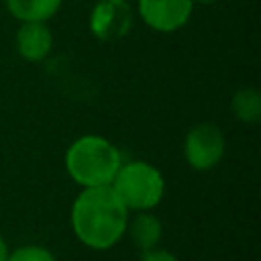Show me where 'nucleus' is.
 <instances>
[{"label":"nucleus","mask_w":261,"mask_h":261,"mask_svg":"<svg viewBox=\"0 0 261 261\" xmlns=\"http://www.w3.org/2000/svg\"><path fill=\"white\" fill-rule=\"evenodd\" d=\"M128 226V210L110 186L82 188L71 206V228L80 243L90 249H110Z\"/></svg>","instance_id":"1"},{"label":"nucleus","mask_w":261,"mask_h":261,"mask_svg":"<svg viewBox=\"0 0 261 261\" xmlns=\"http://www.w3.org/2000/svg\"><path fill=\"white\" fill-rule=\"evenodd\" d=\"M120 165L118 147L100 135H82L65 151V169L82 188L110 186Z\"/></svg>","instance_id":"2"},{"label":"nucleus","mask_w":261,"mask_h":261,"mask_svg":"<svg viewBox=\"0 0 261 261\" xmlns=\"http://www.w3.org/2000/svg\"><path fill=\"white\" fill-rule=\"evenodd\" d=\"M110 188L126 210H153L165 194V179L161 171L147 161H128L118 167Z\"/></svg>","instance_id":"3"},{"label":"nucleus","mask_w":261,"mask_h":261,"mask_svg":"<svg viewBox=\"0 0 261 261\" xmlns=\"http://www.w3.org/2000/svg\"><path fill=\"white\" fill-rule=\"evenodd\" d=\"M226 151L224 133L212 122L192 126L184 139V157L196 171H208L220 163Z\"/></svg>","instance_id":"4"},{"label":"nucleus","mask_w":261,"mask_h":261,"mask_svg":"<svg viewBox=\"0 0 261 261\" xmlns=\"http://www.w3.org/2000/svg\"><path fill=\"white\" fill-rule=\"evenodd\" d=\"M133 29V8L128 0H96L90 12V31L98 41H120Z\"/></svg>","instance_id":"5"},{"label":"nucleus","mask_w":261,"mask_h":261,"mask_svg":"<svg viewBox=\"0 0 261 261\" xmlns=\"http://www.w3.org/2000/svg\"><path fill=\"white\" fill-rule=\"evenodd\" d=\"M137 10L143 22L157 33H173L181 29L192 12V0H137Z\"/></svg>","instance_id":"6"},{"label":"nucleus","mask_w":261,"mask_h":261,"mask_svg":"<svg viewBox=\"0 0 261 261\" xmlns=\"http://www.w3.org/2000/svg\"><path fill=\"white\" fill-rule=\"evenodd\" d=\"M53 49V33L47 22H20L16 31V51L24 61L39 63Z\"/></svg>","instance_id":"7"},{"label":"nucleus","mask_w":261,"mask_h":261,"mask_svg":"<svg viewBox=\"0 0 261 261\" xmlns=\"http://www.w3.org/2000/svg\"><path fill=\"white\" fill-rule=\"evenodd\" d=\"M126 232H130V239L137 245V249L141 253H147L159 247L163 226H161V220L151 210H143L133 220H128Z\"/></svg>","instance_id":"8"},{"label":"nucleus","mask_w":261,"mask_h":261,"mask_svg":"<svg viewBox=\"0 0 261 261\" xmlns=\"http://www.w3.org/2000/svg\"><path fill=\"white\" fill-rule=\"evenodd\" d=\"M63 0H4L6 10L20 22H47L57 14Z\"/></svg>","instance_id":"9"},{"label":"nucleus","mask_w":261,"mask_h":261,"mask_svg":"<svg viewBox=\"0 0 261 261\" xmlns=\"http://www.w3.org/2000/svg\"><path fill=\"white\" fill-rule=\"evenodd\" d=\"M232 114L247 124H255L261 118V94L255 88H241L230 100Z\"/></svg>","instance_id":"10"},{"label":"nucleus","mask_w":261,"mask_h":261,"mask_svg":"<svg viewBox=\"0 0 261 261\" xmlns=\"http://www.w3.org/2000/svg\"><path fill=\"white\" fill-rule=\"evenodd\" d=\"M6 261H57L55 255L41 245H22L14 251H8Z\"/></svg>","instance_id":"11"},{"label":"nucleus","mask_w":261,"mask_h":261,"mask_svg":"<svg viewBox=\"0 0 261 261\" xmlns=\"http://www.w3.org/2000/svg\"><path fill=\"white\" fill-rule=\"evenodd\" d=\"M141 261H179L173 253H169V251H165V249H153V251H147V253H143V257H141Z\"/></svg>","instance_id":"12"},{"label":"nucleus","mask_w":261,"mask_h":261,"mask_svg":"<svg viewBox=\"0 0 261 261\" xmlns=\"http://www.w3.org/2000/svg\"><path fill=\"white\" fill-rule=\"evenodd\" d=\"M8 245H6V241H4V237L0 234V261H6L8 259Z\"/></svg>","instance_id":"13"},{"label":"nucleus","mask_w":261,"mask_h":261,"mask_svg":"<svg viewBox=\"0 0 261 261\" xmlns=\"http://www.w3.org/2000/svg\"><path fill=\"white\" fill-rule=\"evenodd\" d=\"M194 4H214V2H218V0H192Z\"/></svg>","instance_id":"14"}]
</instances>
